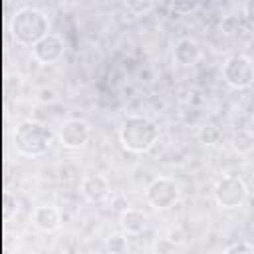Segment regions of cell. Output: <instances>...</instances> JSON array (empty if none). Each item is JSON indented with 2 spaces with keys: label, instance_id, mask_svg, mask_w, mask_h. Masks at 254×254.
I'll return each mask as SVG.
<instances>
[{
  "label": "cell",
  "instance_id": "9a60e30c",
  "mask_svg": "<svg viewBox=\"0 0 254 254\" xmlns=\"http://www.w3.org/2000/svg\"><path fill=\"white\" fill-rule=\"evenodd\" d=\"M127 248H129L127 236H125V234H121V232L109 234V236L105 238V250H107V252H111V254H123Z\"/></svg>",
  "mask_w": 254,
  "mask_h": 254
},
{
  "label": "cell",
  "instance_id": "8fae6325",
  "mask_svg": "<svg viewBox=\"0 0 254 254\" xmlns=\"http://www.w3.org/2000/svg\"><path fill=\"white\" fill-rule=\"evenodd\" d=\"M79 190L87 202H101L109 196V183L103 175H85L81 179Z\"/></svg>",
  "mask_w": 254,
  "mask_h": 254
},
{
  "label": "cell",
  "instance_id": "ba28073f",
  "mask_svg": "<svg viewBox=\"0 0 254 254\" xmlns=\"http://www.w3.org/2000/svg\"><path fill=\"white\" fill-rule=\"evenodd\" d=\"M65 54V42L62 36L58 34H46L40 42H36L32 46V56L38 64L42 65H50V64H56L58 60H62Z\"/></svg>",
  "mask_w": 254,
  "mask_h": 254
},
{
  "label": "cell",
  "instance_id": "8992f818",
  "mask_svg": "<svg viewBox=\"0 0 254 254\" xmlns=\"http://www.w3.org/2000/svg\"><path fill=\"white\" fill-rule=\"evenodd\" d=\"M179 198H181V189L169 177H155L145 189V200L155 210H167L175 206Z\"/></svg>",
  "mask_w": 254,
  "mask_h": 254
},
{
  "label": "cell",
  "instance_id": "e0dca14e",
  "mask_svg": "<svg viewBox=\"0 0 254 254\" xmlns=\"http://www.w3.org/2000/svg\"><path fill=\"white\" fill-rule=\"evenodd\" d=\"M200 2L202 0H171V10L175 14H181V16L192 14L200 8Z\"/></svg>",
  "mask_w": 254,
  "mask_h": 254
},
{
  "label": "cell",
  "instance_id": "2e32d148",
  "mask_svg": "<svg viewBox=\"0 0 254 254\" xmlns=\"http://www.w3.org/2000/svg\"><path fill=\"white\" fill-rule=\"evenodd\" d=\"M125 8L135 16H145L155 8V0H125Z\"/></svg>",
  "mask_w": 254,
  "mask_h": 254
},
{
  "label": "cell",
  "instance_id": "7a4b0ae2",
  "mask_svg": "<svg viewBox=\"0 0 254 254\" xmlns=\"http://www.w3.org/2000/svg\"><path fill=\"white\" fill-rule=\"evenodd\" d=\"M10 34L20 46H34L46 34H50V20L40 8L24 6L12 14Z\"/></svg>",
  "mask_w": 254,
  "mask_h": 254
},
{
  "label": "cell",
  "instance_id": "277c9868",
  "mask_svg": "<svg viewBox=\"0 0 254 254\" xmlns=\"http://www.w3.org/2000/svg\"><path fill=\"white\" fill-rule=\"evenodd\" d=\"M248 194H250L248 185L238 175H224L212 187V198H214L216 206H220L224 210L240 208L248 200Z\"/></svg>",
  "mask_w": 254,
  "mask_h": 254
},
{
  "label": "cell",
  "instance_id": "30bf717a",
  "mask_svg": "<svg viewBox=\"0 0 254 254\" xmlns=\"http://www.w3.org/2000/svg\"><path fill=\"white\" fill-rule=\"evenodd\" d=\"M32 224L44 234H52L62 226V212L54 204H40L32 212Z\"/></svg>",
  "mask_w": 254,
  "mask_h": 254
},
{
  "label": "cell",
  "instance_id": "3957f363",
  "mask_svg": "<svg viewBox=\"0 0 254 254\" xmlns=\"http://www.w3.org/2000/svg\"><path fill=\"white\" fill-rule=\"evenodd\" d=\"M52 141H54L52 129L46 123L36 121V119L20 121L14 131V149L18 155L28 157V159L42 157L50 149Z\"/></svg>",
  "mask_w": 254,
  "mask_h": 254
},
{
  "label": "cell",
  "instance_id": "44dd1931",
  "mask_svg": "<svg viewBox=\"0 0 254 254\" xmlns=\"http://www.w3.org/2000/svg\"><path fill=\"white\" fill-rule=\"evenodd\" d=\"M242 14H244V20L254 28V0H244Z\"/></svg>",
  "mask_w": 254,
  "mask_h": 254
},
{
  "label": "cell",
  "instance_id": "7c38bea8",
  "mask_svg": "<svg viewBox=\"0 0 254 254\" xmlns=\"http://www.w3.org/2000/svg\"><path fill=\"white\" fill-rule=\"evenodd\" d=\"M147 222H149L147 214L139 208H133V206L123 208L119 214V224H121L125 234H141L147 228Z\"/></svg>",
  "mask_w": 254,
  "mask_h": 254
},
{
  "label": "cell",
  "instance_id": "5b68a950",
  "mask_svg": "<svg viewBox=\"0 0 254 254\" xmlns=\"http://www.w3.org/2000/svg\"><path fill=\"white\" fill-rule=\"evenodd\" d=\"M222 79L232 89H248L254 83V62L244 54H232L222 64Z\"/></svg>",
  "mask_w": 254,
  "mask_h": 254
},
{
  "label": "cell",
  "instance_id": "6da1fadb",
  "mask_svg": "<svg viewBox=\"0 0 254 254\" xmlns=\"http://www.w3.org/2000/svg\"><path fill=\"white\" fill-rule=\"evenodd\" d=\"M159 125L147 115H127L119 127V143L125 151L143 155L159 141Z\"/></svg>",
  "mask_w": 254,
  "mask_h": 254
},
{
  "label": "cell",
  "instance_id": "52a82bcc",
  "mask_svg": "<svg viewBox=\"0 0 254 254\" xmlns=\"http://www.w3.org/2000/svg\"><path fill=\"white\" fill-rule=\"evenodd\" d=\"M91 137V125L85 121V119H79V117H69L65 119L60 129H58V141L64 149H69V151H75V149H81Z\"/></svg>",
  "mask_w": 254,
  "mask_h": 254
},
{
  "label": "cell",
  "instance_id": "d6986e66",
  "mask_svg": "<svg viewBox=\"0 0 254 254\" xmlns=\"http://www.w3.org/2000/svg\"><path fill=\"white\" fill-rule=\"evenodd\" d=\"M177 248V244H175V240L173 238H157L155 242H153V252H157V254H167V252H173Z\"/></svg>",
  "mask_w": 254,
  "mask_h": 254
},
{
  "label": "cell",
  "instance_id": "5bb4252c",
  "mask_svg": "<svg viewBox=\"0 0 254 254\" xmlns=\"http://www.w3.org/2000/svg\"><path fill=\"white\" fill-rule=\"evenodd\" d=\"M232 147L238 153H250L254 147V135L248 129H238L232 137Z\"/></svg>",
  "mask_w": 254,
  "mask_h": 254
},
{
  "label": "cell",
  "instance_id": "9c48e42d",
  "mask_svg": "<svg viewBox=\"0 0 254 254\" xmlns=\"http://www.w3.org/2000/svg\"><path fill=\"white\" fill-rule=\"evenodd\" d=\"M202 58V46L196 38L183 36L173 46V62L179 67H192Z\"/></svg>",
  "mask_w": 254,
  "mask_h": 254
},
{
  "label": "cell",
  "instance_id": "ac0fdd59",
  "mask_svg": "<svg viewBox=\"0 0 254 254\" xmlns=\"http://www.w3.org/2000/svg\"><path fill=\"white\" fill-rule=\"evenodd\" d=\"M36 101H38V103H42V105L56 103V101H58V91H56L54 87L44 85V87H40V89L36 91Z\"/></svg>",
  "mask_w": 254,
  "mask_h": 254
},
{
  "label": "cell",
  "instance_id": "ffe728a7",
  "mask_svg": "<svg viewBox=\"0 0 254 254\" xmlns=\"http://www.w3.org/2000/svg\"><path fill=\"white\" fill-rule=\"evenodd\" d=\"M226 254H232V252H254V246L248 244V242H234V244H228L224 248Z\"/></svg>",
  "mask_w": 254,
  "mask_h": 254
},
{
  "label": "cell",
  "instance_id": "4fadbf2b",
  "mask_svg": "<svg viewBox=\"0 0 254 254\" xmlns=\"http://www.w3.org/2000/svg\"><path fill=\"white\" fill-rule=\"evenodd\" d=\"M196 137H198V141H200L202 145L214 147V145H218V143L222 141V129H220L214 121H204V123L198 127Z\"/></svg>",
  "mask_w": 254,
  "mask_h": 254
}]
</instances>
